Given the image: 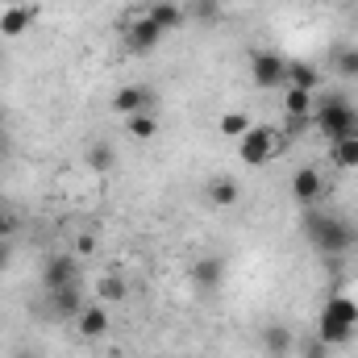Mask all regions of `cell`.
<instances>
[{
    "label": "cell",
    "mask_w": 358,
    "mask_h": 358,
    "mask_svg": "<svg viewBox=\"0 0 358 358\" xmlns=\"http://www.w3.org/2000/svg\"><path fill=\"white\" fill-rule=\"evenodd\" d=\"M300 229H304V238H308V246L317 250V255H350L358 246V225L355 221H346V217H334V213H325L321 204H313V208H304L300 213Z\"/></svg>",
    "instance_id": "cell-1"
},
{
    "label": "cell",
    "mask_w": 358,
    "mask_h": 358,
    "mask_svg": "<svg viewBox=\"0 0 358 358\" xmlns=\"http://www.w3.org/2000/svg\"><path fill=\"white\" fill-rule=\"evenodd\" d=\"M355 329H358V300L342 296V292L329 296L317 313V338L325 346H346L355 338Z\"/></svg>",
    "instance_id": "cell-2"
},
{
    "label": "cell",
    "mask_w": 358,
    "mask_h": 358,
    "mask_svg": "<svg viewBox=\"0 0 358 358\" xmlns=\"http://www.w3.org/2000/svg\"><path fill=\"white\" fill-rule=\"evenodd\" d=\"M313 125H317L329 142H342V138L358 134V108L346 96H321L317 108H313Z\"/></svg>",
    "instance_id": "cell-3"
},
{
    "label": "cell",
    "mask_w": 358,
    "mask_h": 358,
    "mask_svg": "<svg viewBox=\"0 0 358 358\" xmlns=\"http://www.w3.org/2000/svg\"><path fill=\"white\" fill-rule=\"evenodd\" d=\"M283 150V138L275 125H250L242 138H238V159L246 167H267L271 159Z\"/></svg>",
    "instance_id": "cell-4"
},
{
    "label": "cell",
    "mask_w": 358,
    "mask_h": 358,
    "mask_svg": "<svg viewBox=\"0 0 358 358\" xmlns=\"http://www.w3.org/2000/svg\"><path fill=\"white\" fill-rule=\"evenodd\" d=\"M250 84L259 92H283L287 88V59L279 50H250Z\"/></svg>",
    "instance_id": "cell-5"
},
{
    "label": "cell",
    "mask_w": 358,
    "mask_h": 358,
    "mask_svg": "<svg viewBox=\"0 0 358 358\" xmlns=\"http://www.w3.org/2000/svg\"><path fill=\"white\" fill-rule=\"evenodd\" d=\"M84 308V283H71V287H59V292H46V300L38 304V321H76Z\"/></svg>",
    "instance_id": "cell-6"
},
{
    "label": "cell",
    "mask_w": 358,
    "mask_h": 358,
    "mask_svg": "<svg viewBox=\"0 0 358 358\" xmlns=\"http://www.w3.org/2000/svg\"><path fill=\"white\" fill-rule=\"evenodd\" d=\"M163 38H167V34H163L146 13H142V17H134V21L125 25V34H121L125 50H129V55H138V59H142V55H155V50L163 46Z\"/></svg>",
    "instance_id": "cell-7"
},
{
    "label": "cell",
    "mask_w": 358,
    "mask_h": 358,
    "mask_svg": "<svg viewBox=\"0 0 358 358\" xmlns=\"http://www.w3.org/2000/svg\"><path fill=\"white\" fill-rule=\"evenodd\" d=\"M84 275H80V255H50L46 263H42V292H59V287H71V283H80Z\"/></svg>",
    "instance_id": "cell-8"
},
{
    "label": "cell",
    "mask_w": 358,
    "mask_h": 358,
    "mask_svg": "<svg viewBox=\"0 0 358 358\" xmlns=\"http://www.w3.org/2000/svg\"><path fill=\"white\" fill-rule=\"evenodd\" d=\"M155 104H159V92L150 84H125L121 92H113V113H121V117L155 113Z\"/></svg>",
    "instance_id": "cell-9"
},
{
    "label": "cell",
    "mask_w": 358,
    "mask_h": 358,
    "mask_svg": "<svg viewBox=\"0 0 358 358\" xmlns=\"http://www.w3.org/2000/svg\"><path fill=\"white\" fill-rule=\"evenodd\" d=\"M321 196H325V179H321L317 167H296V171H292V200H296L300 208L321 204Z\"/></svg>",
    "instance_id": "cell-10"
},
{
    "label": "cell",
    "mask_w": 358,
    "mask_h": 358,
    "mask_svg": "<svg viewBox=\"0 0 358 358\" xmlns=\"http://www.w3.org/2000/svg\"><path fill=\"white\" fill-rule=\"evenodd\" d=\"M187 279H192L196 292H221L225 287V259H217V255L196 259L192 271H187Z\"/></svg>",
    "instance_id": "cell-11"
},
{
    "label": "cell",
    "mask_w": 358,
    "mask_h": 358,
    "mask_svg": "<svg viewBox=\"0 0 358 358\" xmlns=\"http://www.w3.org/2000/svg\"><path fill=\"white\" fill-rule=\"evenodd\" d=\"M76 329H80V338H88V342H100V338H108V329H113V313H108V304H84L80 308V317H76Z\"/></svg>",
    "instance_id": "cell-12"
},
{
    "label": "cell",
    "mask_w": 358,
    "mask_h": 358,
    "mask_svg": "<svg viewBox=\"0 0 358 358\" xmlns=\"http://www.w3.org/2000/svg\"><path fill=\"white\" fill-rule=\"evenodd\" d=\"M34 21H38V4H8V8H0V34L4 38L29 34Z\"/></svg>",
    "instance_id": "cell-13"
},
{
    "label": "cell",
    "mask_w": 358,
    "mask_h": 358,
    "mask_svg": "<svg viewBox=\"0 0 358 358\" xmlns=\"http://www.w3.org/2000/svg\"><path fill=\"white\" fill-rule=\"evenodd\" d=\"M313 108H317L313 92H304V88H283V113H287V121H292L296 129L313 121Z\"/></svg>",
    "instance_id": "cell-14"
},
{
    "label": "cell",
    "mask_w": 358,
    "mask_h": 358,
    "mask_svg": "<svg viewBox=\"0 0 358 358\" xmlns=\"http://www.w3.org/2000/svg\"><path fill=\"white\" fill-rule=\"evenodd\" d=\"M204 196H208L213 208H234V204L242 200V183H238L234 176H213L208 187H204Z\"/></svg>",
    "instance_id": "cell-15"
},
{
    "label": "cell",
    "mask_w": 358,
    "mask_h": 358,
    "mask_svg": "<svg viewBox=\"0 0 358 358\" xmlns=\"http://www.w3.org/2000/svg\"><path fill=\"white\" fill-rule=\"evenodd\" d=\"M146 17H150L163 34H171V29H179V25H187V8H183L179 0H155V4L146 8Z\"/></svg>",
    "instance_id": "cell-16"
},
{
    "label": "cell",
    "mask_w": 358,
    "mask_h": 358,
    "mask_svg": "<svg viewBox=\"0 0 358 358\" xmlns=\"http://www.w3.org/2000/svg\"><path fill=\"white\" fill-rule=\"evenodd\" d=\"M296 346H300V342H296V334H292L287 325H267V329H263V350H267L271 358H292Z\"/></svg>",
    "instance_id": "cell-17"
},
{
    "label": "cell",
    "mask_w": 358,
    "mask_h": 358,
    "mask_svg": "<svg viewBox=\"0 0 358 358\" xmlns=\"http://www.w3.org/2000/svg\"><path fill=\"white\" fill-rule=\"evenodd\" d=\"M287 88H304V92H317L321 88V71L304 59H287Z\"/></svg>",
    "instance_id": "cell-18"
},
{
    "label": "cell",
    "mask_w": 358,
    "mask_h": 358,
    "mask_svg": "<svg viewBox=\"0 0 358 358\" xmlns=\"http://www.w3.org/2000/svg\"><path fill=\"white\" fill-rule=\"evenodd\" d=\"M96 296H100V304H121V300L129 296V279L117 275V271H108V275L96 283Z\"/></svg>",
    "instance_id": "cell-19"
},
{
    "label": "cell",
    "mask_w": 358,
    "mask_h": 358,
    "mask_svg": "<svg viewBox=\"0 0 358 358\" xmlns=\"http://www.w3.org/2000/svg\"><path fill=\"white\" fill-rule=\"evenodd\" d=\"M84 159H88V167L96 176H108L113 167H117V150H113V142H92L88 150H84Z\"/></svg>",
    "instance_id": "cell-20"
},
{
    "label": "cell",
    "mask_w": 358,
    "mask_h": 358,
    "mask_svg": "<svg viewBox=\"0 0 358 358\" xmlns=\"http://www.w3.org/2000/svg\"><path fill=\"white\" fill-rule=\"evenodd\" d=\"M125 129H129L134 142H155V134H159V117H155V113H134V117H125Z\"/></svg>",
    "instance_id": "cell-21"
},
{
    "label": "cell",
    "mask_w": 358,
    "mask_h": 358,
    "mask_svg": "<svg viewBox=\"0 0 358 358\" xmlns=\"http://www.w3.org/2000/svg\"><path fill=\"white\" fill-rule=\"evenodd\" d=\"M329 155H334V167H342V171H358V134L342 138V142H334Z\"/></svg>",
    "instance_id": "cell-22"
},
{
    "label": "cell",
    "mask_w": 358,
    "mask_h": 358,
    "mask_svg": "<svg viewBox=\"0 0 358 358\" xmlns=\"http://www.w3.org/2000/svg\"><path fill=\"white\" fill-rule=\"evenodd\" d=\"M250 125H255V121H250L246 113H238V108H229V113H221V121H217V129H221V138H234V142H238V138H242V134H246Z\"/></svg>",
    "instance_id": "cell-23"
},
{
    "label": "cell",
    "mask_w": 358,
    "mask_h": 358,
    "mask_svg": "<svg viewBox=\"0 0 358 358\" xmlns=\"http://www.w3.org/2000/svg\"><path fill=\"white\" fill-rule=\"evenodd\" d=\"M334 71L338 80H358V46H342L334 55Z\"/></svg>",
    "instance_id": "cell-24"
},
{
    "label": "cell",
    "mask_w": 358,
    "mask_h": 358,
    "mask_svg": "<svg viewBox=\"0 0 358 358\" xmlns=\"http://www.w3.org/2000/svg\"><path fill=\"white\" fill-rule=\"evenodd\" d=\"M183 8H187V21H217V0H192Z\"/></svg>",
    "instance_id": "cell-25"
},
{
    "label": "cell",
    "mask_w": 358,
    "mask_h": 358,
    "mask_svg": "<svg viewBox=\"0 0 358 358\" xmlns=\"http://www.w3.org/2000/svg\"><path fill=\"white\" fill-rule=\"evenodd\" d=\"M329 350H334V346H325L321 338H308V342L296 346V358H329Z\"/></svg>",
    "instance_id": "cell-26"
},
{
    "label": "cell",
    "mask_w": 358,
    "mask_h": 358,
    "mask_svg": "<svg viewBox=\"0 0 358 358\" xmlns=\"http://www.w3.org/2000/svg\"><path fill=\"white\" fill-rule=\"evenodd\" d=\"M17 234V217L8 208H0V238H13Z\"/></svg>",
    "instance_id": "cell-27"
},
{
    "label": "cell",
    "mask_w": 358,
    "mask_h": 358,
    "mask_svg": "<svg viewBox=\"0 0 358 358\" xmlns=\"http://www.w3.org/2000/svg\"><path fill=\"white\" fill-rule=\"evenodd\" d=\"M92 250H96V238H92V234H80V238H76V255H80V259H88Z\"/></svg>",
    "instance_id": "cell-28"
},
{
    "label": "cell",
    "mask_w": 358,
    "mask_h": 358,
    "mask_svg": "<svg viewBox=\"0 0 358 358\" xmlns=\"http://www.w3.org/2000/svg\"><path fill=\"white\" fill-rule=\"evenodd\" d=\"M8 267H13V242H8V238H0V275H4Z\"/></svg>",
    "instance_id": "cell-29"
},
{
    "label": "cell",
    "mask_w": 358,
    "mask_h": 358,
    "mask_svg": "<svg viewBox=\"0 0 358 358\" xmlns=\"http://www.w3.org/2000/svg\"><path fill=\"white\" fill-rule=\"evenodd\" d=\"M13 358H42V355H34V350H17Z\"/></svg>",
    "instance_id": "cell-30"
},
{
    "label": "cell",
    "mask_w": 358,
    "mask_h": 358,
    "mask_svg": "<svg viewBox=\"0 0 358 358\" xmlns=\"http://www.w3.org/2000/svg\"><path fill=\"white\" fill-rule=\"evenodd\" d=\"M0 134H4V113H0Z\"/></svg>",
    "instance_id": "cell-31"
}]
</instances>
